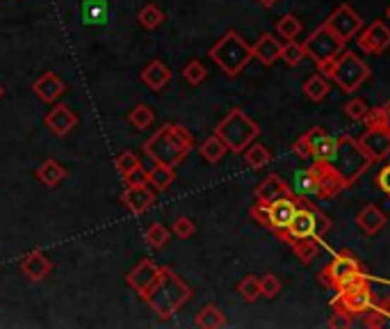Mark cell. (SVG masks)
I'll use <instances>...</instances> for the list:
<instances>
[{"mask_svg": "<svg viewBox=\"0 0 390 329\" xmlns=\"http://www.w3.org/2000/svg\"><path fill=\"white\" fill-rule=\"evenodd\" d=\"M138 21H140V25L144 28V30H155V28H160V25H162L164 14H162V9H160L158 5L149 3L146 7H142V9H140Z\"/></svg>", "mask_w": 390, "mask_h": 329, "instance_id": "35", "label": "cell"}, {"mask_svg": "<svg viewBox=\"0 0 390 329\" xmlns=\"http://www.w3.org/2000/svg\"><path fill=\"white\" fill-rule=\"evenodd\" d=\"M304 57H306V48L304 44H299L295 40H288L284 44V48H281V60H284L288 66H297L304 62Z\"/></svg>", "mask_w": 390, "mask_h": 329, "instance_id": "39", "label": "cell"}, {"mask_svg": "<svg viewBox=\"0 0 390 329\" xmlns=\"http://www.w3.org/2000/svg\"><path fill=\"white\" fill-rule=\"evenodd\" d=\"M327 78L334 80L345 94H356L372 76L370 66L354 51H343L319 69Z\"/></svg>", "mask_w": 390, "mask_h": 329, "instance_id": "4", "label": "cell"}, {"mask_svg": "<svg viewBox=\"0 0 390 329\" xmlns=\"http://www.w3.org/2000/svg\"><path fill=\"white\" fill-rule=\"evenodd\" d=\"M194 149L192 133L181 124H164L160 131H155L149 140L144 142V153L153 162L167 164L176 169L178 164L190 156Z\"/></svg>", "mask_w": 390, "mask_h": 329, "instance_id": "2", "label": "cell"}, {"mask_svg": "<svg viewBox=\"0 0 390 329\" xmlns=\"http://www.w3.org/2000/svg\"><path fill=\"white\" fill-rule=\"evenodd\" d=\"M171 231H173V236H178L181 240H188V238L194 236V231H197V227H194V222H192L190 217H178L176 222H173Z\"/></svg>", "mask_w": 390, "mask_h": 329, "instance_id": "46", "label": "cell"}, {"mask_svg": "<svg viewBox=\"0 0 390 329\" xmlns=\"http://www.w3.org/2000/svg\"><path fill=\"white\" fill-rule=\"evenodd\" d=\"M345 40H340V37L331 30L327 23H322L319 28H315L310 37L304 42V48H306V57H310L317 69H322L327 62L334 60L336 55H340L345 51Z\"/></svg>", "mask_w": 390, "mask_h": 329, "instance_id": "10", "label": "cell"}, {"mask_svg": "<svg viewBox=\"0 0 390 329\" xmlns=\"http://www.w3.org/2000/svg\"><path fill=\"white\" fill-rule=\"evenodd\" d=\"M44 124H46V128L51 131L53 135H57V138H64V135H69L78 126V114L66 103H57L51 112H46Z\"/></svg>", "mask_w": 390, "mask_h": 329, "instance_id": "17", "label": "cell"}, {"mask_svg": "<svg viewBox=\"0 0 390 329\" xmlns=\"http://www.w3.org/2000/svg\"><path fill=\"white\" fill-rule=\"evenodd\" d=\"M363 318V327H370V329H379V327H386V318H384V313L379 311V309L372 304L367 309V311L360 316Z\"/></svg>", "mask_w": 390, "mask_h": 329, "instance_id": "47", "label": "cell"}, {"mask_svg": "<svg viewBox=\"0 0 390 329\" xmlns=\"http://www.w3.org/2000/svg\"><path fill=\"white\" fill-rule=\"evenodd\" d=\"M308 144H310V151H313V158L317 162H331L336 156V149H338V138H331V135L315 126L306 133Z\"/></svg>", "mask_w": 390, "mask_h": 329, "instance_id": "19", "label": "cell"}, {"mask_svg": "<svg viewBox=\"0 0 390 329\" xmlns=\"http://www.w3.org/2000/svg\"><path fill=\"white\" fill-rule=\"evenodd\" d=\"M121 204L128 208L133 215H144L155 204V192L151 190V186H126V190L121 192Z\"/></svg>", "mask_w": 390, "mask_h": 329, "instance_id": "18", "label": "cell"}, {"mask_svg": "<svg viewBox=\"0 0 390 329\" xmlns=\"http://www.w3.org/2000/svg\"><path fill=\"white\" fill-rule=\"evenodd\" d=\"M301 28H304V23H301L295 14H284L276 21V32H279V37H284L286 42L297 40V37L301 35Z\"/></svg>", "mask_w": 390, "mask_h": 329, "instance_id": "36", "label": "cell"}, {"mask_svg": "<svg viewBox=\"0 0 390 329\" xmlns=\"http://www.w3.org/2000/svg\"><path fill=\"white\" fill-rule=\"evenodd\" d=\"M226 144H224L217 135H210V138L201 144V149H199V153H201V158L206 160V162H210V164H214V162H219L224 156H226Z\"/></svg>", "mask_w": 390, "mask_h": 329, "instance_id": "31", "label": "cell"}, {"mask_svg": "<svg viewBox=\"0 0 390 329\" xmlns=\"http://www.w3.org/2000/svg\"><path fill=\"white\" fill-rule=\"evenodd\" d=\"M297 213L292 217L290 227L279 238L288 245H295L297 240L304 238H322L331 229V220L322 213L315 204H310L308 197H297Z\"/></svg>", "mask_w": 390, "mask_h": 329, "instance_id": "5", "label": "cell"}, {"mask_svg": "<svg viewBox=\"0 0 390 329\" xmlns=\"http://www.w3.org/2000/svg\"><path fill=\"white\" fill-rule=\"evenodd\" d=\"M386 18H390V7L386 9Z\"/></svg>", "mask_w": 390, "mask_h": 329, "instance_id": "56", "label": "cell"}, {"mask_svg": "<svg viewBox=\"0 0 390 329\" xmlns=\"http://www.w3.org/2000/svg\"><path fill=\"white\" fill-rule=\"evenodd\" d=\"M123 183H126V186H146V183H149V172H146L140 164L138 169H133L128 177L123 179Z\"/></svg>", "mask_w": 390, "mask_h": 329, "instance_id": "50", "label": "cell"}, {"mask_svg": "<svg viewBox=\"0 0 390 329\" xmlns=\"http://www.w3.org/2000/svg\"><path fill=\"white\" fill-rule=\"evenodd\" d=\"M258 3H260L262 7H272V5H276L279 0H258Z\"/></svg>", "mask_w": 390, "mask_h": 329, "instance_id": "54", "label": "cell"}, {"mask_svg": "<svg viewBox=\"0 0 390 329\" xmlns=\"http://www.w3.org/2000/svg\"><path fill=\"white\" fill-rule=\"evenodd\" d=\"M238 293H240L242 299H245V302H256L258 297H262L260 279L253 277V275H247V277L238 284Z\"/></svg>", "mask_w": 390, "mask_h": 329, "instance_id": "40", "label": "cell"}, {"mask_svg": "<svg viewBox=\"0 0 390 329\" xmlns=\"http://www.w3.org/2000/svg\"><path fill=\"white\" fill-rule=\"evenodd\" d=\"M128 121H130L133 128L146 131V128H149V126L155 121V112H153V108H149L146 103H140V105H135V108L130 110Z\"/></svg>", "mask_w": 390, "mask_h": 329, "instance_id": "34", "label": "cell"}, {"mask_svg": "<svg viewBox=\"0 0 390 329\" xmlns=\"http://www.w3.org/2000/svg\"><path fill=\"white\" fill-rule=\"evenodd\" d=\"M324 23L340 37V40L349 42V40H354L356 32L363 28V18L354 12L352 5L343 3V5H338L334 12H331V16L327 18Z\"/></svg>", "mask_w": 390, "mask_h": 329, "instance_id": "11", "label": "cell"}, {"mask_svg": "<svg viewBox=\"0 0 390 329\" xmlns=\"http://www.w3.org/2000/svg\"><path fill=\"white\" fill-rule=\"evenodd\" d=\"M158 275H160V265L155 263V261H151V258H142L140 263L128 273V277H126V284H128L135 293L142 297L146 290L153 286V282L158 279Z\"/></svg>", "mask_w": 390, "mask_h": 329, "instance_id": "16", "label": "cell"}, {"mask_svg": "<svg viewBox=\"0 0 390 329\" xmlns=\"http://www.w3.org/2000/svg\"><path fill=\"white\" fill-rule=\"evenodd\" d=\"M281 48H284V44H281L274 35L265 32V35H260L256 44L251 46V53L262 66H272L276 60H281Z\"/></svg>", "mask_w": 390, "mask_h": 329, "instance_id": "22", "label": "cell"}, {"mask_svg": "<svg viewBox=\"0 0 390 329\" xmlns=\"http://www.w3.org/2000/svg\"><path fill=\"white\" fill-rule=\"evenodd\" d=\"M140 78H142V83L146 87H151L153 92H160V90H164V87L169 85V80H171V69L162 60H151L142 69Z\"/></svg>", "mask_w": 390, "mask_h": 329, "instance_id": "23", "label": "cell"}, {"mask_svg": "<svg viewBox=\"0 0 390 329\" xmlns=\"http://www.w3.org/2000/svg\"><path fill=\"white\" fill-rule=\"evenodd\" d=\"M206 76H208L206 66H203L199 60H190L188 64H185V69H183V78L188 80L190 85H194V87L206 80Z\"/></svg>", "mask_w": 390, "mask_h": 329, "instance_id": "43", "label": "cell"}, {"mask_svg": "<svg viewBox=\"0 0 390 329\" xmlns=\"http://www.w3.org/2000/svg\"><path fill=\"white\" fill-rule=\"evenodd\" d=\"M32 92L42 99L44 103H55L60 96L66 92V83L57 76L55 71H44L39 78L32 83Z\"/></svg>", "mask_w": 390, "mask_h": 329, "instance_id": "20", "label": "cell"}, {"mask_svg": "<svg viewBox=\"0 0 390 329\" xmlns=\"http://www.w3.org/2000/svg\"><path fill=\"white\" fill-rule=\"evenodd\" d=\"M315 167V177H317V192L315 197L319 199H331L340 195L343 190H347V183L343 181V177L336 172V167L331 162H313Z\"/></svg>", "mask_w": 390, "mask_h": 329, "instance_id": "12", "label": "cell"}, {"mask_svg": "<svg viewBox=\"0 0 390 329\" xmlns=\"http://www.w3.org/2000/svg\"><path fill=\"white\" fill-rule=\"evenodd\" d=\"M374 306L384 313V318H386V327H390V299H374Z\"/></svg>", "mask_w": 390, "mask_h": 329, "instance_id": "53", "label": "cell"}, {"mask_svg": "<svg viewBox=\"0 0 390 329\" xmlns=\"http://www.w3.org/2000/svg\"><path fill=\"white\" fill-rule=\"evenodd\" d=\"M292 195H295V190H292L279 174H269V177L265 181H260L256 188V199L262 201V204H272V201L292 197Z\"/></svg>", "mask_w": 390, "mask_h": 329, "instance_id": "21", "label": "cell"}, {"mask_svg": "<svg viewBox=\"0 0 390 329\" xmlns=\"http://www.w3.org/2000/svg\"><path fill=\"white\" fill-rule=\"evenodd\" d=\"M336 297H334V309H340V311H345L349 316H363L370 306L374 304V293L372 288H370V282L367 277H358L354 279L352 284H347L343 288L336 290Z\"/></svg>", "mask_w": 390, "mask_h": 329, "instance_id": "9", "label": "cell"}, {"mask_svg": "<svg viewBox=\"0 0 390 329\" xmlns=\"http://www.w3.org/2000/svg\"><path fill=\"white\" fill-rule=\"evenodd\" d=\"M226 323H228L226 316H224L221 309L214 304H206L197 313V318H194V325L201 329H219V327H226Z\"/></svg>", "mask_w": 390, "mask_h": 329, "instance_id": "27", "label": "cell"}, {"mask_svg": "<svg viewBox=\"0 0 390 329\" xmlns=\"http://www.w3.org/2000/svg\"><path fill=\"white\" fill-rule=\"evenodd\" d=\"M343 112H345L352 121H365L370 108H367V103H365L363 99H358V96H354V99H349V101L345 103Z\"/></svg>", "mask_w": 390, "mask_h": 329, "instance_id": "44", "label": "cell"}, {"mask_svg": "<svg viewBox=\"0 0 390 329\" xmlns=\"http://www.w3.org/2000/svg\"><path fill=\"white\" fill-rule=\"evenodd\" d=\"M251 217L258 222L260 227H265V229H269V210H267V204H262V201H258L256 199V204L251 206Z\"/></svg>", "mask_w": 390, "mask_h": 329, "instance_id": "48", "label": "cell"}, {"mask_svg": "<svg viewBox=\"0 0 390 329\" xmlns=\"http://www.w3.org/2000/svg\"><path fill=\"white\" fill-rule=\"evenodd\" d=\"M83 18H85L87 25L90 23H96V25L105 23V18H107L105 0H85L83 3Z\"/></svg>", "mask_w": 390, "mask_h": 329, "instance_id": "33", "label": "cell"}, {"mask_svg": "<svg viewBox=\"0 0 390 329\" xmlns=\"http://www.w3.org/2000/svg\"><path fill=\"white\" fill-rule=\"evenodd\" d=\"M272 160V153L269 149L265 147V144H249V147L245 149V162L249 164L251 169H262L265 164H269Z\"/></svg>", "mask_w": 390, "mask_h": 329, "instance_id": "32", "label": "cell"}, {"mask_svg": "<svg viewBox=\"0 0 390 329\" xmlns=\"http://www.w3.org/2000/svg\"><path fill=\"white\" fill-rule=\"evenodd\" d=\"M377 186H379V190L384 192V195L390 197V164L382 167V172L377 174Z\"/></svg>", "mask_w": 390, "mask_h": 329, "instance_id": "52", "label": "cell"}, {"mask_svg": "<svg viewBox=\"0 0 390 329\" xmlns=\"http://www.w3.org/2000/svg\"><path fill=\"white\" fill-rule=\"evenodd\" d=\"M208 57L228 76V78H236V76L245 71V66L253 60V53H251V44H247L245 37L238 30H228V32H224L221 40H217L210 46Z\"/></svg>", "mask_w": 390, "mask_h": 329, "instance_id": "3", "label": "cell"}, {"mask_svg": "<svg viewBox=\"0 0 390 329\" xmlns=\"http://www.w3.org/2000/svg\"><path fill=\"white\" fill-rule=\"evenodd\" d=\"M281 279L276 275H265L260 279V290H262V297H276L281 293Z\"/></svg>", "mask_w": 390, "mask_h": 329, "instance_id": "45", "label": "cell"}, {"mask_svg": "<svg viewBox=\"0 0 390 329\" xmlns=\"http://www.w3.org/2000/svg\"><path fill=\"white\" fill-rule=\"evenodd\" d=\"M144 240H146V245H149V247L162 249L164 245L169 243V229L164 225H160V222H153V225L146 229Z\"/></svg>", "mask_w": 390, "mask_h": 329, "instance_id": "38", "label": "cell"}, {"mask_svg": "<svg viewBox=\"0 0 390 329\" xmlns=\"http://www.w3.org/2000/svg\"><path fill=\"white\" fill-rule=\"evenodd\" d=\"M331 164H334L336 172L343 177L347 188H352L354 183L372 167V158L367 156L365 149L360 147V142L354 140L352 135H340L336 156L331 160Z\"/></svg>", "mask_w": 390, "mask_h": 329, "instance_id": "7", "label": "cell"}, {"mask_svg": "<svg viewBox=\"0 0 390 329\" xmlns=\"http://www.w3.org/2000/svg\"><path fill=\"white\" fill-rule=\"evenodd\" d=\"M358 48L367 55H382L390 48V28L384 21L367 25L358 37Z\"/></svg>", "mask_w": 390, "mask_h": 329, "instance_id": "14", "label": "cell"}, {"mask_svg": "<svg viewBox=\"0 0 390 329\" xmlns=\"http://www.w3.org/2000/svg\"><path fill=\"white\" fill-rule=\"evenodd\" d=\"M53 270V263L48 261L44 251H30L21 261V273L30 279V282H42L48 277V273Z\"/></svg>", "mask_w": 390, "mask_h": 329, "instance_id": "24", "label": "cell"}, {"mask_svg": "<svg viewBox=\"0 0 390 329\" xmlns=\"http://www.w3.org/2000/svg\"><path fill=\"white\" fill-rule=\"evenodd\" d=\"M304 94L313 103H322V101H324L327 94H329V80H327V76L322 73V71L310 76V78L304 83Z\"/></svg>", "mask_w": 390, "mask_h": 329, "instance_id": "30", "label": "cell"}, {"mask_svg": "<svg viewBox=\"0 0 390 329\" xmlns=\"http://www.w3.org/2000/svg\"><path fill=\"white\" fill-rule=\"evenodd\" d=\"M140 164H142L140 156H138V153H133V151H123V153H119V156H116V160H114V167H116V172L121 174V179L128 177V174H130L133 169H138Z\"/></svg>", "mask_w": 390, "mask_h": 329, "instance_id": "41", "label": "cell"}, {"mask_svg": "<svg viewBox=\"0 0 390 329\" xmlns=\"http://www.w3.org/2000/svg\"><path fill=\"white\" fill-rule=\"evenodd\" d=\"M358 142L367 156L372 158V162H379L390 156V131H386L384 126H367Z\"/></svg>", "mask_w": 390, "mask_h": 329, "instance_id": "13", "label": "cell"}, {"mask_svg": "<svg viewBox=\"0 0 390 329\" xmlns=\"http://www.w3.org/2000/svg\"><path fill=\"white\" fill-rule=\"evenodd\" d=\"M363 275L365 273H363V265H360L358 256L354 254V251L343 249L327 268L319 270V273H317V282L322 286L331 288V290H338V288H343L347 284H352L354 279L363 277Z\"/></svg>", "mask_w": 390, "mask_h": 329, "instance_id": "8", "label": "cell"}, {"mask_svg": "<svg viewBox=\"0 0 390 329\" xmlns=\"http://www.w3.org/2000/svg\"><path fill=\"white\" fill-rule=\"evenodd\" d=\"M365 126H384L386 131H390V101H386L374 110H370L365 117Z\"/></svg>", "mask_w": 390, "mask_h": 329, "instance_id": "42", "label": "cell"}, {"mask_svg": "<svg viewBox=\"0 0 390 329\" xmlns=\"http://www.w3.org/2000/svg\"><path fill=\"white\" fill-rule=\"evenodd\" d=\"M37 179L44 183L46 188H55L66 179V167L57 160H44L42 167L37 169Z\"/></svg>", "mask_w": 390, "mask_h": 329, "instance_id": "26", "label": "cell"}, {"mask_svg": "<svg viewBox=\"0 0 390 329\" xmlns=\"http://www.w3.org/2000/svg\"><path fill=\"white\" fill-rule=\"evenodd\" d=\"M290 247L295 249V256H297L304 265L313 263V258L317 256V251H319L317 238H304V240H297V243H295V245H290Z\"/></svg>", "mask_w": 390, "mask_h": 329, "instance_id": "37", "label": "cell"}, {"mask_svg": "<svg viewBox=\"0 0 390 329\" xmlns=\"http://www.w3.org/2000/svg\"><path fill=\"white\" fill-rule=\"evenodd\" d=\"M142 299L151 306V311L155 316L162 318V321H169V318L176 316L192 299V288L176 270L164 265L160 268L158 279H155L153 286L142 295Z\"/></svg>", "mask_w": 390, "mask_h": 329, "instance_id": "1", "label": "cell"}, {"mask_svg": "<svg viewBox=\"0 0 390 329\" xmlns=\"http://www.w3.org/2000/svg\"><path fill=\"white\" fill-rule=\"evenodd\" d=\"M331 329H347V327H352V316L345 313V311H340V309H334V316L329 318V323H327Z\"/></svg>", "mask_w": 390, "mask_h": 329, "instance_id": "49", "label": "cell"}, {"mask_svg": "<svg viewBox=\"0 0 390 329\" xmlns=\"http://www.w3.org/2000/svg\"><path fill=\"white\" fill-rule=\"evenodd\" d=\"M356 225L363 229L367 236H377L379 231L386 227V215L382 213V208H377L374 204H367L356 215Z\"/></svg>", "mask_w": 390, "mask_h": 329, "instance_id": "25", "label": "cell"}, {"mask_svg": "<svg viewBox=\"0 0 390 329\" xmlns=\"http://www.w3.org/2000/svg\"><path fill=\"white\" fill-rule=\"evenodd\" d=\"M317 192V177H315V167H310L297 172L295 177V195L297 197H315Z\"/></svg>", "mask_w": 390, "mask_h": 329, "instance_id": "29", "label": "cell"}, {"mask_svg": "<svg viewBox=\"0 0 390 329\" xmlns=\"http://www.w3.org/2000/svg\"><path fill=\"white\" fill-rule=\"evenodd\" d=\"M3 94H5V90H3V85H0V99H3Z\"/></svg>", "mask_w": 390, "mask_h": 329, "instance_id": "55", "label": "cell"}, {"mask_svg": "<svg viewBox=\"0 0 390 329\" xmlns=\"http://www.w3.org/2000/svg\"><path fill=\"white\" fill-rule=\"evenodd\" d=\"M173 181H176V172H173V167H167V164L155 162L153 167L149 169V186L153 190L164 192Z\"/></svg>", "mask_w": 390, "mask_h": 329, "instance_id": "28", "label": "cell"}, {"mask_svg": "<svg viewBox=\"0 0 390 329\" xmlns=\"http://www.w3.org/2000/svg\"><path fill=\"white\" fill-rule=\"evenodd\" d=\"M214 135L226 144V149L231 153H245L249 144L256 142V138L260 135V128L245 110L233 108L226 117L214 126Z\"/></svg>", "mask_w": 390, "mask_h": 329, "instance_id": "6", "label": "cell"}, {"mask_svg": "<svg viewBox=\"0 0 390 329\" xmlns=\"http://www.w3.org/2000/svg\"><path fill=\"white\" fill-rule=\"evenodd\" d=\"M292 149H295V153H297V156L299 158H313V151H310V144H308V138H306V133L304 135H301V138L295 142V144H292Z\"/></svg>", "mask_w": 390, "mask_h": 329, "instance_id": "51", "label": "cell"}, {"mask_svg": "<svg viewBox=\"0 0 390 329\" xmlns=\"http://www.w3.org/2000/svg\"><path fill=\"white\" fill-rule=\"evenodd\" d=\"M297 208H299L297 195L276 199V201H272V204H267V210H269V229L274 231L276 236H281L290 227V222H292V217H295Z\"/></svg>", "mask_w": 390, "mask_h": 329, "instance_id": "15", "label": "cell"}]
</instances>
